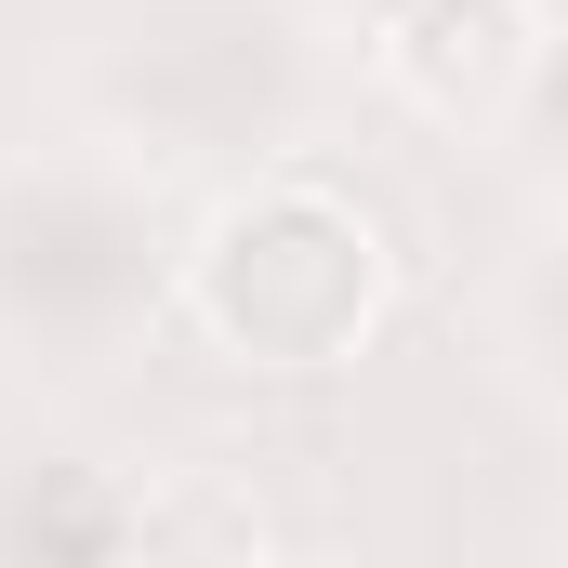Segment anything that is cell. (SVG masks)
Returning a JSON list of instances; mask_svg holds the SVG:
<instances>
[{
	"label": "cell",
	"mask_w": 568,
	"mask_h": 568,
	"mask_svg": "<svg viewBox=\"0 0 568 568\" xmlns=\"http://www.w3.org/2000/svg\"><path fill=\"white\" fill-rule=\"evenodd\" d=\"M172 304V225L133 145L0 159V344L27 371H106Z\"/></svg>",
	"instance_id": "obj_1"
},
{
	"label": "cell",
	"mask_w": 568,
	"mask_h": 568,
	"mask_svg": "<svg viewBox=\"0 0 568 568\" xmlns=\"http://www.w3.org/2000/svg\"><path fill=\"white\" fill-rule=\"evenodd\" d=\"M384 225L331 172H252L212 199L199 239H172V304L239 357V371H344L384 331Z\"/></svg>",
	"instance_id": "obj_2"
},
{
	"label": "cell",
	"mask_w": 568,
	"mask_h": 568,
	"mask_svg": "<svg viewBox=\"0 0 568 568\" xmlns=\"http://www.w3.org/2000/svg\"><path fill=\"white\" fill-rule=\"evenodd\" d=\"M357 27H371V67H384L424 120H489V106L542 67L556 0H357Z\"/></svg>",
	"instance_id": "obj_3"
},
{
	"label": "cell",
	"mask_w": 568,
	"mask_h": 568,
	"mask_svg": "<svg viewBox=\"0 0 568 568\" xmlns=\"http://www.w3.org/2000/svg\"><path fill=\"white\" fill-rule=\"evenodd\" d=\"M120 542H145V503L106 489L93 463H53V476L27 463L0 503V556H120Z\"/></svg>",
	"instance_id": "obj_4"
}]
</instances>
